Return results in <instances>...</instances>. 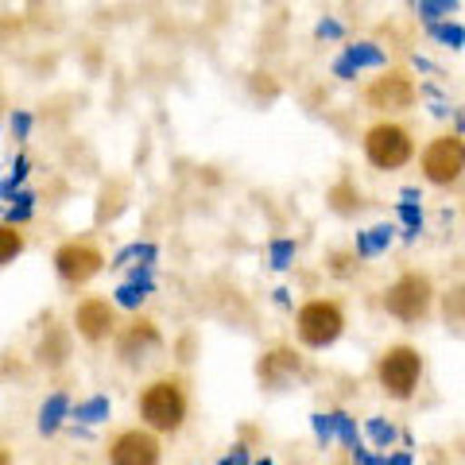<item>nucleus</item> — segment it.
Returning a JSON list of instances; mask_svg holds the SVG:
<instances>
[{
  "label": "nucleus",
  "mask_w": 465,
  "mask_h": 465,
  "mask_svg": "<svg viewBox=\"0 0 465 465\" xmlns=\"http://www.w3.org/2000/svg\"><path fill=\"white\" fill-rule=\"evenodd\" d=\"M155 244H128V249H121L116 252V260H113V268H152L148 260H155Z\"/></svg>",
  "instance_id": "dca6fc26"
},
{
  "label": "nucleus",
  "mask_w": 465,
  "mask_h": 465,
  "mask_svg": "<svg viewBox=\"0 0 465 465\" xmlns=\"http://www.w3.org/2000/svg\"><path fill=\"white\" fill-rule=\"evenodd\" d=\"M155 345H159V330L140 318V322H133L121 333V345H116V349H121L124 361H143V353H152Z\"/></svg>",
  "instance_id": "9b49d317"
},
{
  "label": "nucleus",
  "mask_w": 465,
  "mask_h": 465,
  "mask_svg": "<svg viewBox=\"0 0 465 465\" xmlns=\"http://www.w3.org/2000/svg\"><path fill=\"white\" fill-rule=\"evenodd\" d=\"M74 419H82V423H101V419H109V400L105 396H94L74 407Z\"/></svg>",
  "instance_id": "6ab92c4d"
},
{
  "label": "nucleus",
  "mask_w": 465,
  "mask_h": 465,
  "mask_svg": "<svg viewBox=\"0 0 465 465\" xmlns=\"http://www.w3.org/2000/svg\"><path fill=\"white\" fill-rule=\"evenodd\" d=\"M369 439H372L376 446H388L391 439H396V427L384 423V419H369Z\"/></svg>",
  "instance_id": "bb28decb"
},
{
  "label": "nucleus",
  "mask_w": 465,
  "mask_h": 465,
  "mask_svg": "<svg viewBox=\"0 0 465 465\" xmlns=\"http://www.w3.org/2000/svg\"><path fill=\"white\" fill-rule=\"evenodd\" d=\"M361 66H384V51L372 47V43H353V47H345V58H338V78H353Z\"/></svg>",
  "instance_id": "f8f14e48"
},
{
  "label": "nucleus",
  "mask_w": 465,
  "mask_h": 465,
  "mask_svg": "<svg viewBox=\"0 0 465 465\" xmlns=\"http://www.w3.org/2000/svg\"><path fill=\"white\" fill-rule=\"evenodd\" d=\"M314 32H318V39H338V35H341V24H338V20H322V24L314 27Z\"/></svg>",
  "instance_id": "c85d7f7f"
},
{
  "label": "nucleus",
  "mask_w": 465,
  "mask_h": 465,
  "mask_svg": "<svg viewBox=\"0 0 465 465\" xmlns=\"http://www.w3.org/2000/svg\"><path fill=\"white\" fill-rule=\"evenodd\" d=\"M24 252V232H16L12 225H0V264L16 260Z\"/></svg>",
  "instance_id": "a211bd4d"
},
{
  "label": "nucleus",
  "mask_w": 465,
  "mask_h": 465,
  "mask_svg": "<svg viewBox=\"0 0 465 465\" xmlns=\"http://www.w3.org/2000/svg\"><path fill=\"white\" fill-rule=\"evenodd\" d=\"M400 217H403V225H407V237H415V232L423 229V210H419L415 202H400Z\"/></svg>",
  "instance_id": "393cba45"
},
{
  "label": "nucleus",
  "mask_w": 465,
  "mask_h": 465,
  "mask_svg": "<svg viewBox=\"0 0 465 465\" xmlns=\"http://www.w3.org/2000/svg\"><path fill=\"white\" fill-rule=\"evenodd\" d=\"M74 326L82 338H90V341H101L105 333L113 330V311H109V302H101V299H85L82 307L74 311Z\"/></svg>",
  "instance_id": "9d476101"
},
{
  "label": "nucleus",
  "mask_w": 465,
  "mask_h": 465,
  "mask_svg": "<svg viewBox=\"0 0 465 465\" xmlns=\"http://www.w3.org/2000/svg\"><path fill=\"white\" fill-rule=\"evenodd\" d=\"M12 133H16V136L32 133V116H27V113H12Z\"/></svg>",
  "instance_id": "c756f323"
},
{
  "label": "nucleus",
  "mask_w": 465,
  "mask_h": 465,
  "mask_svg": "<svg viewBox=\"0 0 465 465\" xmlns=\"http://www.w3.org/2000/svg\"><path fill=\"white\" fill-rule=\"evenodd\" d=\"M109 461L113 465H159V442L148 430H124L109 446Z\"/></svg>",
  "instance_id": "6e6552de"
},
{
  "label": "nucleus",
  "mask_w": 465,
  "mask_h": 465,
  "mask_svg": "<svg viewBox=\"0 0 465 465\" xmlns=\"http://www.w3.org/2000/svg\"><path fill=\"white\" fill-rule=\"evenodd\" d=\"M415 101V85L403 74H384L369 85V105L372 109H411Z\"/></svg>",
  "instance_id": "1a4fd4ad"
},
{
  "label": "nucleus",
  "mask_w": 465,
  "mask_h": 465,
  "mask_svg": "<svg viewBox=\"0 0 465 465\" xmlns=\"http://www.w3.org/2000/svg\"><path fill=\"white\" fill-rule=\"evenodd\" d=\"M341 326L345 318L338 311V302H326V299H314L299 311V338L307 341L311 349H326L341 338Z\"/></svg>",
  "instance_id": "39448f33"
},
{
  "label": "nucleus",
  "mask_w": 465,
  "mask_h": 465,
  "mask_svg": "<svg viewBox=\"0 0 465 465\" xmlns=\"http://www.w3.org/2000/svg\"><path fill=\"white\" fill-rule=\"evenodd\" d=\"M217 465H232V458H225V461H217Z\"/></svg>",
  "instance_id": "f704fd0d"
},
{
  "label": "nucleus",
  "mask_w": 465,
  "mask_h": 465,
  "mask_svg": "<svg viewBox=\"0 0 465 465\" xmlns=\"http://www.w3.org/2000/svg\"><path fill=\"white\" fill-rule=\"evenodd\" d=\"M66 415H70V400L63 396V391H54V396L39 407V434H54L58 427H63Z\"/></svg>",
  "instance_id": "4468645a"
},
{
  "label": "nucleus",
  "mask_w": 465,
  "mask_h": 465,
  "mask_svg": "<svg viewBox=\"0 0 465 465\" xmlns=\"http://www.w3.org/2000/svg\"><path fill=\"white\" fill-rule=\"evenodd\" d=\"M66 357H70L66 333L58 330V326H51V330H47V338H43V345H39V361H43V365H51V369H58Z\"/></svg>",
  "instance_id": "2eb2a0df"
},
{
  "label": "nucleus",
  "mask_w": 465,
  "mask_h": 465,
  "mask_svg": "<svg viewBox=\"0 0 465 465\" xmlns=\"http://www.w3.org/2000/svg\"><path fill=\"white\" fill-rule=\"evenodd\" d=\"M388 465H411V458H407V454H396V458H391Z\"/></svg>",
  "instance_id": "2f4dec72"
},
{
  "label": "nucleus",
  "mask_w": 465,
  "mask_h": 465,
  "mask_svg": "<svg viewBox=\"0 0 465 465\" xmlns=\"http://www.w3.org/2000/svg\"><path fill=\"white\" fill-rule=\"evenodd\" d=\"M419 372H423V357H419L411 345H396L381 357V384L388 396H396V400L411 396L419 384Z\"/></svg>",
  "instance_id": "20e7f679"
},
{
  "label": "nucleus",
  "mask_w": 465,
  "mask_h": 465,
  "mask_svg": "<svg viewBox=\"0 0 465 465\" xmlns=\"http://www.w3.org/2000/svg\"><path fill=\"white\" fill-rule=\"evenodd\" d=\"M140 415L148 419V427L155 430H179L186 415V396L174 381H155L143 388L140 396Z\"/></svg>",
  "instance_id": "f257e3e1"
},
{
  "label": "nucleus",
  "mask_w": 465,
  "mask_h": 465,
  "mask_svg": "<svg viewBox=\"0 0 465 465\" xmlns=\"http://www.w3.org/2000/svg\"><path fill=\"white\" fill-rule=\"evenodd\" d=\"M311 423H314V434H318L322 442L338 439V419H333V411H330V415H311Z\"/></svg>",
  "instance_id": "a878e982"
},
{
  "label": "nucleus",
  "mask_w": 465,
  "mask_h": 465,
  "mask_svg": "<svg viewBox=\"0 0 465 465\" xmlns=\"http://www.w3.org/2000/svg\"><path fill=\"white\" fill-rule=\"evenodd\" d=\"M54 268H58V275H63L66 283H85V280H94V275L105 268V256H101L94 244L70 241V244H63V249L54 252Z\"/></svg>",
  "instance_id": "0eeeda50"
},
{
  "label": "nucleus",
  "mask_w": 465,
  "mask_h": 465,
  "mask_svg": "<svg viewBox=\"0 0 465 465\" xmlns=\"http://www.w3.org/2000/svg\"><path fill=\"white\" fill-rule=\"evenodd\" d=\"M454 8H458L454 0H419V5H415V12H419V16H423L430 27L439 24L442 16H450V12H454Z\"/></svg>",
  "instance_id": "aec40b11"
},
{
  "label": "nucleus",
  "mask_w": 465,
  "mask_h": 465,
  "mask_svg": "<svg viewBox=\"0 0 465 465\" xmlns=\"http://www.w3.org/2000/svg\"><path fill=\"white\" fill-rule=\"evenodd\" d=\"M430 35L439 43H450V47H465V27L461 24H434Z\"/></svg>",
  "instance_id": "4be33fe9"
},
{
  "label": "nucleus",
  "mask_w": 465,
  "mask_h": 465,
  "mask_svg": "<svg viewBox=\"0 0 465 465\" xmlns=\"http://www.w3.org/2000/svg\"><path fill=\"white\" fill-rule=\"evenodd\" d=\"M384 307L391 318H400V322H419V318L430 311V280L419 272L400 275V280L388 287Z\"/></svg>",
  "instance_id": "f03ea898"
},
{
  "label": "nucleus",
  "mask_w": 465,
  "mask_h": 465,
  "mask_svg": "<svg viewBox=\"0 0 465 465\" xmlns=\"http://www.w3.org/2000/svg\"><path fill=\"white\" fill-rule=\"evenodd\" d=\"M299 369V357L291 353V349H275V353H268L264 361H260V376H264V384H280L287 372Z\"/></svg>",
  "instance_id": "ddd939ff"
},
{
  "label": "nucleus",
  "mask_w": 465,
  "mask_h": 465,
  "mask_svg": "<svg viewBox=\"0 0 465 465\" xmlns=\"http://www.w3.org/2000/svg\"><path fill=\"white\" fill-rule=\"evenodd\" d=\"M388 241H391V225H372L369 232H357V252L376 256L381 249H388Z\"/></svg>",
  "instance_id": "f3484780"
},
{
  "label": "nucleus",
  "mask_w": 465,
  "mask_h": 465,
  "mask_svg": "<svg viewBox=\"0 0 465 465\" xmlns=\"http://www.w3.org/2000/svg\"><path fill=\"white\" fill-rule=\"evenodd\" d=\"M27 171H32L27 155H16V163H12V174H8L5 183H0V198H16V186L27 179Z\"/></svg>",
  "instance_id": "412c9836"
},
{
  "label": "nucleus",
  "mask_w": 465,
  "mask_h": 465,
  "mask_svg": "<svg viewBox=\"0 0 465 465\" xmlns=\"http://www.w3.org/2000/svg\"><path fill=\"white\" fill-rule=\"evenodd\" d=\"M295 256V241H272V268H287Z\"/></svg>",
  "instance_id": "cd10ccee"
},
{
  "label": "nucleus",
  "mask_w": 465,
  "mask_h": 465,
  "mask_svg": "<svg viewBox=\"0 0 465 465\" xmlns=\"http://www.w3.org/2000/svg\"><path fill=\"white\" fill-rule=\"evenodd\" d=\"M256 465H272V461H268V458H260V461H256Z\"/></svg>",
  "instance_id": "72a5a7b5"
},
{
  "label": "nucleus",
  "mask_w": 465,
  "mask_h": 465,
  "mask_svg": "<svg viewBox=\"0 0 465 465\" xmlns=\"http://www.w3.org/2000/svg\"><path fill=\"white\" fill-rule=\"evenodd\" d=\"M32 202H35V194H32V191H20V194H16V206L8 210V225H12V229H16L20 222H27V217H32Z\"/></svg>",
  "instance_id": "5701e85b"
},
{
  "label": "nucleus",
  "mask_w": 465,
  "mask_h": 465,
  "mask_svg": "<svg viewBox=\"0 0 465 465\" xmlns=\"http://www.w3.org/2000/svg\"><path fill=\"white\" fill-rule=\"evenodd\" d=\"M333 419H338V439H341L349 450H361V439H357V427H353V419H349L345 411H333Z\"/></svg>",
  "instance_id": "b1692460"
},
{
  "label": "nucleus",
  "mask_w": 465,
  "mask_h": 465,
  "mask_svg": "<svg viewBox=\"0 0 465 465\" xmlns=\"http://www.w3.org/2000/svg\"><path fill=\"white\" fill-rule=\"evenodd\" d=\"M0 465H8V450L5 446H0Z\"/></svg>",
  "instance_id": "473e14b6"
},
{
  "label": "nucleus",
  "mask_w": 465,
  "mask_h": 465,
  "mask_svg": "<svg viewBox=\"0 0 465 465\" xmlns=\"http://www.w3.org/2000/svg\"><path fill=\"white\" fill-rule=\"evenodd\" d=\"M461 171H465V143H461V136H439V140L427 143L423 174L430 183L450 186V183L461 179Z\"/></svg>",
  "instance_id": "423d86ee"
},
{
  "label": "nucleus",
  "mask_w": 465,
  "mask_h": 465,
  "mask_svg": "<svg viewBox=\"0 0 465 465\" xmlns=\"http://www.w3.org/2000/svg\"><path fill=\"white\" fill-rule=\"evenodd\" d=\"M353 461H357V465H388V458H372L365 446H361V450H353Z\"/></svg>",
  "instance_id": "7c9ffc66"
},
{
  "label": "nucleus",
  "mask_w": 465,
  "mask_h": 465,
  "mask_svg": "<svg viewBox=\"0 0 465 465\" xmlns=\"http://www.w3.org/2000/svg\"><path fill=\"white\" fill-rule=\"evenodd\" d=\"M365 155H369L372 167L396 171V167H403L407 159H411V136H407L400 124H388V121L372 124L365 133Z\"/></svg>",
  "instance_id": "7ed1b4c3"
}]
</instances>
